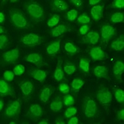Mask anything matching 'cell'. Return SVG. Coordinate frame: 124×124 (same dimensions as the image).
Wrapping results in <instances>:
<instances>
[{
	"label": "cell",
	"mask_w": 124,
	"mask_h": 124,
	"mask_svg": "<svg viewBox=\"0 0 124 124\" xmlns=\"http://www.w3.org/2000/svg\"><path fill=\"white\" fill-rule=\"evenodd\" d=\"M79 67L85 72H88L89 70V61L86 58H82L80 60Z\"/></svg>",
	"instance_id": "cell-26"
},
{
	"label": "cell",
	"mask_w": 124,
	"mask_h": 124,
	"mask_svg": "<svg viewBox=\"0 0 124 124\" xmlns=\"http://www.w3.org/2000/svg\"><path fill=\"white\" fill-rule=\"evenodd\" d=\"M0 33H4V29H3V27H2V26H1V27H0Z\"/></svg>",
	"instance_id": "cell-51"
},
{
	"label": "cell",
	"mask_w": 124,
	"mask_h": 124,
	"mask_svg": "<svg viewBox=\"0 0 124 124\" xmlns=\"http://www.w3.org/2000/svg\"><path fill=\"white\" fill-rule=\"evenodd\" d=\"M56 123L57 124H65V122H64L63 121H62V120H59V121H58V120H56Z\"/></svg>",
	"instance_id": "cell-49"
},
{
	"label": "cell",
	"mask_w": 124,
	"mask_h": 124,
	"mask_svg": "<svg viewBox=\"0 0 124 124\" xmlns=\"http://www.w3.org/2000/svg\"><path fill=\"white\" fill-rule=\"evenodd\" d=\"M111 48L116 51H120L124 47V39L123 36H120L116 40L114 41L110 45Z\"/></svg>",
	"instance_id": "cell-16"
},
{
	"label": "cell",
	"mask_w": 124,
	"mask_h": 124,
	"mask_svg": "<svg viewBox=\"0 0 124 124\" xmlns=\"http://www.w3.org/2000/svg\"><path fill=\"white\" fill-rule=\"evenodd\" d=\"M25 71V68L24 66L22 65H18L16 66H15L13 70L14 75H17V76H20Z\"/></svg>",
	"instance_id": "cell-32"
},
{
	"label": "cell",
	"mask_w": 124,
	"mask_h": 124,
	"mask_svg": "<svg viewBox=\"0 0 124 124\" xmlns=\"http://www.w3.org/2000/svg\"><path fill=\"white\" fill-rule=\"evenodd\" d=\"M96 98L102 104H107L112 101V96L108 88L103 87L98 91L96 94Z\"/></svg>",
	"instance_id": "cell-3"
},
{
	"label": "cell",
	"mask_w": 124,
	"mask_h": 124,
	"mask_svg": "<svg viewBox=\"0 0 124 124\" xmlns=\"http://www.w3.org/2000/svg\"><path fill=\"white\" fill-rule=\"evenodd\" d=\"M117 118H118L119 120H124V109H122V110H119L118 112H117Z\"/></svg>",
	"instance_id": "cell-43"
},
{
	"label": "cell",
	"mask_w": 124,
	"mask_h": 124,
	"mask_svg": "<svg viewBox=\"0 0 124 124\" xmlns=\"http://www.w3.org/2000/svg\"><path fill=\"white\" fill-rule=\"evenodd\" d=\"M17 1H16V0H11V2H16Z\"/></svg>",
	"instance_id": "cell-52"
},
{
	"label": "cell",
	"mask_w": 124,
	"mask_h": 124,
	"mask_svg": "<svg viewBox=\"0 0 124 124\" xmlns=\"http://www.w3.org/2000/svg\"><path fill=\"white\" fill-rule=\"evenodd\" d=\"M112 23H121L124 21V14L122 13H116L112 16L110 19Z\"/></svg>",
	"instance_id": "cell-27"
},
{
	"label": "cell",
	"mask_w": 124,
	"mask_h": 124,
	"mask_svg": "<svg viewBox=\"0 0 124 124\" xmlns=\"http://www.w3.org/2000/svg\"><path fill=\"white\" fill-rule=\"evenodd\" d=\"M60 91L63 93H68L70 91V87L68 85L65 83L60 84L59 87Z\"/></svg>",
	"instance_id": "cell-41"
},
{
	"label": "cell",
	"mask_w": 124,
	"mask_h": 124,
	"mask_svg": "<svg viewBox=\"0 0 124 124\" xmlns=\"http://www.w3.org/2000/svg\"><path fill=\"white\" fill-rule=\"evenodd\" d=\"M52 92L49 87H45L40 94V100L44 102H46L50 98Z\"/></svg>",
	"instance_id": "cell-24"
},
{
	"label": "cell",
	"mask_w": 124,
	"mask_h": 124,
	"mask_svg": "<svg viewBox=\"0 0 124 124\" xmlns=\"http://www.w3.org/2000/svg\"><path fill=\"white\" fill-rule=\"evenodd\" d=\"M52 7L54 10L56 11H64L68 9V5L66 2L61 0H55L52 2Z\"/></svg>",
	"instance_id": "cell-12"
},
{
	"label": "cell",
	"mask_w": 124,
	"mask_h": 124,
	"mask_svg": "<svg viewBox=\"0 0 124 124\" xmlns=\"http://www.w3.org/2000/svg\"><path fill=\"white\" fill-rule=\"evenodd\" d=\"M78 21L82 24H87L90 22V18L85 14H83L78 18Z\"/></svg>",
	"instance_id": "cell-38"
},
{
	"label": "cell",
	"mask_w": 124,
	"mask_h": 124,
	"mask_svg": "<svg viewBox=\"0 0 124 124\" xmlns=\"http://www.w3.org/2000/svg\"><path fill=\"white\" fill-rule=\"evenodd\" d=\"M22 92L25 96H28L31 94L33 89V85L29 81H26L21 85Z\"/></svg>",
	"instance_id": "cell-23"
},
{
	"label": "cell",
	"mask_w": 124,
	"mask_h": 124,
	"mask_svg": "<svg viewBox=\"0 0 124 124\" xmlns=\"http://www.w3.org/2000/svg\"><path fill=\"white\" fill-rule=\"evenodd\" d=\"M16 122H10V124H15Z\"/></svg>",
	"instance_id": "cell-53"
},
{
	"label": "cell",
	"mask_w": 124,
	"mask_h": 124,
	"mask_svg": "<svg viewBox=\"0 0 124 124\" xmlns=\"http://www.w3.org/2000/svg\"><path fill=\"white\" fill-rule=\"evenodd\" d=\"M62 62L63 61L59 60L57 63V66H56V70H55V73H54V77H55V79L58 81L62 80L64 76V73L62 70Z\"/></svg>",
	"instance_id": "cell-17"
},
{
	"label": "cell",
	"mask_w": 124,
	"mask_h": 124,
	"mask_svg": "<svg viewBox=\"0 0 124 124\" xmlns=\"http://www.w3.org/2000/svg\"><path fill=\"white\" fill-rule=\"evenodd\" d=\"M115 97L118 102L123 103L124 101V92L120 89H117L115 91Z\"/></svg>",
	"instance_id": "cell-28"
},
{
	"label": "cell",
	"mask_w": 124,
	"mask_h": 124,
	"mask_svg": "<svg viewBox=\"0 0 124 124\" xmlns=\"http://www.w3.org/2000/svg\"><path fill=\"white\" fill-rule=\"evenodd\" d=\"M85 38L87 39V42H89L91 44H96L98 42V40L99 39V35L98 33L95 32H91L87 33V35Z\"/></svg>",
	"instance_id": "cell-21"
},
{
	"label": "cell",
	"mask_w": 124,
	"mask_h": 124,
	"mask_svg": "<svg viewBox=\"0 0 124 124\" xmlns=\"http://www.w3.org/2000/svg\"><path fill=\"white\" fill-rule=\"evenodd\" d=\"M63 102L64 104L66 106H71L74 104L75 100H74L73 97H72V96H71V95H67V96H65L64 97Z\"/></svg>",
	"instance_id": "cell-33"
},
{
	"label": "cell",
	"mask_w": 124,
	"mask_h": 124,
	"mask_svg": "<svg viewBox=\"0 0 124 124\" xmlns=\"http://www.w3.org/2000/svg\"><path fill=\"white\" fill-rule=\"evenodd\" d=\"M115 33L114 28L110 25H103L101 29V35L103 39L108 40Z\"/></svg>",
	"instance_id": "cell-10"
},
{
	"label": "cell",
	"mask_w": 124,
	"mask_h": 124,
	"mask_svg": "<svg viewBox=\"0 0 124 124\" xmlns=\"http://www.w3.org/2000/svg\"><path fill=\"white\" fill-rule=\"evenodd\" d=\"M112 6L116 8H124V0H116L112 3Z\"/></svg>",
	"instance_id": "cell-39"
},
{
	"label": "cell",
	"mask_w": 124,
	"mask_h": 124,
	"mask_svg": "<svg viewBox=\"0 0 124 124\" xmlns=\"http://www.w3.org/2000/svg\"><path fill=\"white\" fill-rule=\"evenodd\" d=\"M100 1V0H89V4H92V5H94V4L99 3Z\"/></svg>",
	"instance_id": "cell-47"
},
{
	"label": "cell",
	"mask_w": 124,
	"mask_h": 124,
	"mask_svg": "<svg viewBox=\"0 0 124 124\" xmlns=\"http://www.w3.org/2000/svg\"><path fill=\"white\" fill-rule=\"evenodd\" d=\"M78 11L75 9H71L67 13V18L69 21H74L77 17Z\"/></svg>",
	"instance_id": "cell-35"
},
{
	"label": "cell",
	"mask_w": 124,
	"mask_h": 124,
	"mask_svg": "<svg viewBox=\"0 0 124 124\" xmlns=\"http://www.w3.org/2000/svg\"><path fill=\"white\" fill-rule=\"evenodd\" d=\"M85 84V82L80 79H73L71 83L72 87L75 89H80L82 86H83Z\"/></svg>",
	"instance_id": "cell-30"
},
{
	"label": "cell",
	"mask_w": 124,
	"mask_h": 124,
	"mask_svg": "<svg viewBox=\"0 0 124 124\" xmlns=\"http://www.w3.org/2000/svg\"><path fill=\"white\" fill-rule=\"evenodd\" d=\"M26 60L32 63L39 67H41L44 65L42 56L39 54H31L27 56Z\"/></svg>",
	"instance_id": "cell-9"
},
{
	"label": "cell",
	"mask_w": 124,
	"mask_h": 124,
	"mask_svg": "<svg viewBox=\"0 0 124 124\" xmlns=\"http://www.w3.org/2000/svg\"><path fill=\"white\" fill-rule=\"evenodd\" d=\"M65 49L67 52L72 53V54L76 53L78 51V49L76 46H75L73 44H72L70 42L66 43V44H65Z\"/></svg>",
	"instance_id": "cell-31"
},
{
	"label": "cell",
	"mask_w": 124,
	"mask_h": 124,
	"mask_svg": "<svg viewBox=\"0 0 124 124\" xmlns=\"http://www.w3.org/2000/svg\"><path fill=\"white\" fill-rule=\"evenodd\" d=\"M60 42L61 39H58V40H56L55 42L51 44L48 45V46L46 48V52L48 55H54L57 53L60 50Z\"/></svg>",
	"instance_id": "cell-14"
},
{
	"label": "cell",
	"mask_w": 124,
	"mask_h": 124,
	"mask_svg": "<svg viewBox=\"0 0 124 124\" xmlns=\"http://www.w3.org/2000/svg\"><path fill=\"white\" fill-rule=\"evenodd\" d=\"M21 110V102L19 101H15L9 105L6 108V115L8 117H14L18 116Z\"/></svg>",
	"instance_id": "cell-5"
},
{
	"label": "cell",
	"mask_w": 124,
	"mask_h": 124,
	"mask_svg": "<svg viewBox=\"0 0 124 124\" xmlns=\"http://www.w3.org/2000/svg\"><path fill=\"white\" fill-rule=\"evenodd\" d=\"M71 2L72 4H73L76 7H80V6H81L82 3H83V2H82L81 1H80V0H71Z\"/></svg>",
	"instance_id": "cell-44"
},
{
	"label": "cell",
	"mask_w": 124,
	"mask_h": 124,
	"mask_svg": "<svg viewBox=\"0 0 124 124\" xmlns=\"http://www.w3.org/2000/svg\"><path fill=\"white\" fill-rule=\"evenodd\" d=\"M3 106H4V104H3V102L2 101H0V110H2Z\"/></svg>",
	"instance_id": "cell-48"
},
{
	"label": "cell",
	"mask_w": 124,
	"mask_h": 124,
	"mask_svg": "<svg viewBox=\"0 0 124 124\" xmlns=\"http://www.w3.org/2000/svg\"><path fill=\"white\" fill-rule=\"evenodd\" d=\"M97 110V106L94 101L92 99H89L85 104V114L88 118L93 117L96 114Z\"/></svg>",
	"instance_id": "cell-6"
},
{
	"label": "cell",
	"mask_w": 124,
	"mask_h": 124,
	"mask_svg": "<svg viewBox=\"0 0 124 124\" xmlns=\"http://www.w3.org/2000/svg\"><path fill=\"white\" fill-rule=\"evenodd\" d=\"M95 76L98 78H107L108 77V69L104 66H97L93 70Z\"/></svg>",
	"instance_id": "cell-11"
},
{
	"label": "cell",
	"mask_w": 124,
	"mask_h": 124,
	"mask_svg": "<svg viewBox=\"0 0 124 124\" xmlns=\"http://www.w3.org/2000/svg\"><path fill=\"white\" fill-rule=\"evenodd\" d=\"M102 7L100 5H97V6L92 8L91 10V14L94 19L96 21H98L102 17Z\"/></svg>",
	"instance_id": "cell-13"
},
{
	"label": "cell",
	"mask_w": 124,
	"mask_h": 124,
	"mask_svg": "<svg viewBox=\"0 0 124 124\" xmlns=\"http://www.w3.org/2000/svg\"><path fill=\"white\" fill-rule=\"evenodd\" d=\"M78 123V119L77 117H74L71 118L70 120L68 121V124H77Z\"/></svg>",
	"instance_id": "cell-45"
},
{
	"label": "cell",
	"mask_w": 124,
	"mask_h": 124,
	"mask_svg": "<svg viewBox=\"0 0 124 124\" xmlns=\"http://www.w3.org/2000/svg\"><path fill=\"white\" fill-rule=\"evenodd\" d=\"M124 64L121 61H117L113 68V73L116 76H120L124 73Z\"/></svg>",
	"instance_id": "cell-18"
},
{
	"label": "cell",
	"mask_w": 124,
	"mask_h": 124,
	"mask_svg": "<svg viewBox=\"0 0 124 124\" xmlns=\"http://www.w3.org/2000/svg\"><path fill=\"white\" fill-rule=\"evenodd\" d=\"M31 74L34 79L41 82V83H42L46 77V72L44 70H40L33 71L31 72Z\"/></svg>",
	"instance_id": "cell-15"
},
{
	"label": "cell",
	"mask_w": 124,
	"mask_h": 124,
	"mask_svg": "<svg viewBox=\"0 0 124 124\" xmlns=\"http://www.w3.org/2000/svg\"><path fill=\"white\" fill-rule=\"evenodd\" d=\"M30 112L32 116L39 117L42 115V109L39 104H34L30 107Z\"/></svg>",
	"instance_id": "cell-22"
},
{
	"label": "cell",
	"mask_w": 124,
	"mask_h": 124,
	"mask_svg": "<svg viewBox=\"0 0 124 124\" xmlns=\"http://www.w3.org/2000/svg\"><path fill=\"white\" fill-rule=\"evenodd\" d=\"M4 21H5L4 15L3 14V13H0V23H1V24H3Z\"/></svg>",
	"instance_id": "cell-46"
},
{
	"label": "cell",
	"mask_w": 124,
	"mask_h": 124,
	"mask_svg": "<svg viewBox=\"0 0 124 124\" xmlns=\"http://www.w3.org/2000/svg\"><path fill=\"white\" fill-rule=\"evenodd\" d=\"M59 16L57 15V14H54V15H53L52 17H51V18L48 21L47 25H48V27H54V26H55L56 25H57V24L59 23Z\"/></svg>",
	"instance_id": "cell-29"
},
{
	"label": "cell",
	"mask_w": 124,
	"mask_h": 124,
	"mask_svg": "<svg viewBox=\"0 0 124 124\" xmlns=\"http://www.w3.org/2000/svg\"><path fill=\"white\" fill-rule=\"evenodd\" d=\"M8 42L7 37L5 35H1L0 36V48L2 49L3 47L6 46Z\"/></svg>",
	"instance_id": "cell-40"
},
{
	"label": "cell",
	"mask_w": 124,
	"mask_h": 124,
	"mask_svg": "<svg viewBox=\"0 0 124 124\" xmlns=\"http://www.w3.org/2000/svg\"><path fill=\"white\" fill-rule=\"evenodd\" d=\"M39 124H48V122H47L46 121H45V120H43V121L40 122Z\"/></svg>",
	"instance_id": "cell-50"
},
{
	"label": "cell",
	"mask_w": 124,
	"mask_h": 124,
	"mask_svg": "<svg viewBox=\"0 0 124 124\" xmlns=\"http://www.w3.org/2000/svg\"><path fill=\"white\" fill-rule=\"evenodd\" d=\"M10 18L16 27L24 28L27 25V20L23 13L18 9H12L10 11Z\"/></svg>",
	"instance_id": "cell-1"
},
{
	"label": "cell",
	"mask_w": 124,
	"mask_h": 124,
	"mask_svg": "<svg viewBox=\"0 0 124 124\" xmlns=\"http://www.w3.org/2000/svg\"><path fill=\"white\" fill-rule=\"evenodd\" d=\"M67 31V28L64 25H59L52 30V34L54 37H58Z\"/></svg>",
	"instance_id": "cell-20"
},
{
	"label": "cell",
	"mask_w": 124,
	"mask_h": 124,
	"mask_svg": "<svg viewBox=\"0 0 124 124\" xmlns=\"http://www.w3.org/2000/svg\"><path fill=\"white\" fill-rule=\"evenodd\" d=\"M76 69V66L73 65H67L64 66V71L69 75L73 73Z\"/></svg>",
	"instance_id": "cell-34"
},
{
	"label": "cell",
	"mask_w": 124,
	"mask_h": 124,
	"mask_svg": "<svg viewBox=\"0 0 124 124\" xmlns=\"http://www.w3.org/2000/svg\"><path fill=\"white\" fill-rule=\"evenodd\" d=\"M27 11L35 21L40 22L44 19V11L39 4L35 3L29 4L27 6Z\"/></svg>",
	"instance_id": "cell-2"
},
{
	"label": "cell",
	"mask_w": 124,
	"mask_h": 124,
	"mask_svg": "<svg viewBox=\"0 0 124 124\" xmlns=\"http://www.w3.org/2000/svg\"><path fill=\"white\" fill-rule=\"evenodd\" d=\"M89 26L87 25H83L81 27H80L79 29V32H80V34H82V35H85L86 34V33L88 32L89 31Z\"/></svg>",
	"instance_id": "cell-42"
},
{
	"label": "cell",
	"mask_w": 124,
	"mask_h": 124,
	"mask_svg": "<svg viewBox=\"0 0 124 124\" xmlns=\"http://www.w3.org/2000/svg\"><path fill=\"white\" fill-rule=\"evenodd\" d=\"M19 52L18 48H14V49L4 53L3 55V59L7 63H14L18 59L19 55Z\"/></svg>",
	"instance_id": "cell-7"
},
{
	"label": "cell",
	"mask_w": 124,
	"mask_h": 124,
	"mask_svg": "<svg viewBox=\"0 0 124 124\" xmlns=\"http://www.w3.org/2000/svg\"><path fill=\"white\" fill-rule=\"evenodd\" d=\"M76 112H77V109L76 108H75V107H69L65 111V114L66 117L69 118V117L75 116L76 114Z\"/></svg>",
	"instance_id": "cell-36"
},
{
	"label": "cell",
	"mask_w": 124,
	"mask_h": 124,
	"mask_svg": "<svg viewBox=\"0 0 124 124\" xmlns=\"http://www.w3.org/2000/svg\"><path fill=\"white\" fill-rule=\"evenodd\" d=\"M22 42L29 46H34L39 45L42 42V39L40 36L35 34H29L24 35L21 39Z\"/></svg>",
	"instance_id": "cell-4"
},
{
	"label": "cell",
	"mask_w": 124,
	"mask_h": 124,
	"mask_svg": "<svg viewBox=\"0 0 124 124\" xmlns=\"http://www.w3.org/2000/svg\"><path fill=\"white\" fill-rule=\"evenodd\" d=\"M90 55L94 60H103L107 58L104 52L99 46L92 48L90 51Z\"/></svg>",
	"instance_id": "cell-8"
},
{
	"label": "cell",
	"mask_w": 124,
	"mask_h": 124,
	"mask_svg": "<svg viewBox=\"0 0 124 124\" xmlns=\"http://www.w3.org/2000/svg\"><path fill=\"white\" fill-rule=\"evenodd\" d=\"M14 72L11 71H6L3 74V77L4 79L8 81H12L14 79Z\"/></svg>",
	"instance_id": "cell-37"
},
{
	"label": "cell",
	"mask_w": 124,
	"mask_h": 124,
	"mask_svg": "<svg viewBox=\"0 0 124 124\" xmlns=\"http://www.w3.org/2000/svg\"><path fill=\"white\" fill-rule=\"evenodd\" d=\"M11 87L5 81H0V93L1 96H6L10 94Z\"/></svg>",
	"instance_id": "cell-19"
},
{
	"label": "cell",
	"mask_w": 124,
	"mask_h": 124,
	"mask_svg": "<svg viewBox=\"0 0 124 124\" xmlns=\"http://www.w3.org/2000/svg\"><path fill=\"white\" fill-rule=\"evenodd\" d=\"M62 107H63V104H62V101L60 100V99H56V100L54 101L50 104V108L55 112L60 111Z\"/></svg>",
	"instance_id": "cell-25"
}]
</instances>
